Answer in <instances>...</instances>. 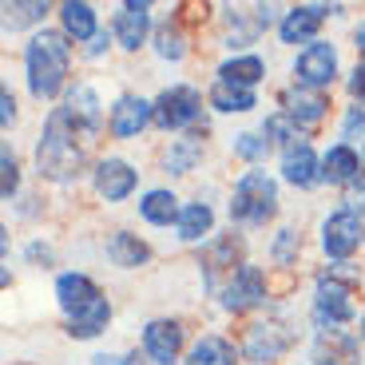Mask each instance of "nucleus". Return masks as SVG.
I'll use <instances>...</instances> for the list:
<instances>
[{
	"label": "nucleus",
	"instance_id": "nucleus-1",
	"mask_svg": "<svg viewBox=\"0 0 365 365\" xmlns=\"http://www.w3.org/2000/svg\"><path fill=\"white\" fill-rule=\"evenodd\" d=\"M100 131H103L100 96L88 83L68 88V100L48 111L44 131L36 139V175L48 182L80 179Z\"/></svg>",
	"mask_w": 365,
	"mask_h": 365
},
{
	"label": "nucleus",
	"instance_id": "nucleus-2",
	"mask_svg": "<svg viewBox=\"0 0 365 365\" xmlns=\"http://www.w3.org/2000/svg\"><path fill=\"white\" fill-rule=\"evenodd\" d=\"M56 306L64 310L68 334L76 341H91L100 338L111 322V302L100 286L91 282L83 270H68L56 278Z\"/></svg>",
	"mask_w": 365,
	"mask_h": 365
},
{
	"label": "nucleus",
	"instance_id": "nucleus-3",
	"mask_svg": "<svg viewBox=\"0 0 365 365\" xmlns=\"http://www.w3.org/2000/svg\"><path fill=\"white\" fill-rule=\"evenodd\" d=\"M68 72H72V40L52 28L32 32L24 44V80L32 100H56L68 88Z\"/></svg>",
	"mask_w": 365,
	"mask_h": 365
},
{
	"label": "nucleus",
	"instance_id": "nucleus-4",
	"mask_svg": "<svg viewBox=\"0 0 365 365\" xmlns=\"http://www.w3.org/2000/svg\"><path fill=\"white\" fill-rule=\"evenodd\" d=\"M278 215V179L270 171H247L230 191V222L238 227H266Z\"/></svg>",
	"mask_w": 365,
	"mask_h": 365
},
{
	"label": "nucleus",
	"instance_id": "nucleus-5",
	"mask_svg": "<svg viewBox=\"0 0 365 365\" xmlns=\"http://www.w3.org/2000/svg\"><path fill=\"white\" fill-rule=\"evenodd\" d=\"M357 318V302H354V282H346L341 274H322L314 286V322L326 329H341Z\"/></svg>",
	"mask_w": 365,
	"mask_h": 365
},
{
	"label": "nucleus",
	"instance_id": "nucleus-6",
	"mask_svg": "<svg viewBox=\"0 0 365 365\" xmlns=\"http://www.w3.org/2000/svg\"><path fill=\"white\" fill-rule=\"evenodd\" d=\"M202 123V91L191 83H171L155 96V128L191 131Z\"/></svg>",
	"mask_w": 365,
	"mask_h": 365
},
{
	"label": "nucleus",
	"instance_id": "nucleus-7",
	"mask_svg": "<svg viewBox=\"0 0 365 365\" xmlns=\"http://www.w3.org/2000/svg\"><path fill=\"white\" fill-rule=\"evenodd\" d=\"M318 238H322V250H326L334 262H346V258L357 255V247L365 242L361 235V215L354 207H338L329 210L318 227Z\"/></svg>",
	"mask_w": 365,
	"mask_h": 365
},
{
	"label": "nucleus",
	"instance_id": "nucleus-8",
	"mask_svg": "<svg viewBox=\"0 0 365 365\" xmlns=\"http://www.w3.org/2000/svg\"><path fill=\"white\" fill-rule=\"evenodd\" d=\"M338 48L329 40H314L310 48H302L294 56V83L302 88H314V91H329L334 80H338Z\"/></svg>",
	"mask_w": 365,
	"mask_h": 365
},
{
	"label": "nucleus",
	"instance_id": "nucleus-9",
	"mask_svg": "<svg viewBox=\"0 0 365 365\" xmlns=\"http://www.w3.org/2000/svg\"><path fill=\"white\" fill-rule=\"evenodd\" d=\"M219 298H222V310H230V314H247V310L266 306V298H270V286H266L262 266L247 262L242 270H235L227 282H222Z\"/></svg>",
	"mask_w": 365,
	"mask_h": 365
},
{
	"label": "nucleus",
	"instance_id": "nucleus-10",
	"mask_svg": "<svg viewBox=\"0 0 365 365\" xmlns=\"http://www.w3.org/2000/svg\"><path fill=\"white\" fill-rule=\"evenodd\" d=\"M91 187H96V195H100L103 202H128L139 187V171L128 159L108 155V159L96 163V171H91Z\"/></svg>",
	"mask_w": 365,
	"mask_h": 365
},
{
	"label": "nucleus",
	"instance_id": "nucleus-11",
	"mask_svg": "<svg viewBox=\"0 0 365 365\" xmlns=\"http://www.w3.org/2000/svg\"><path fill=\"white\" fill-rule=\"evenodd\" d=\"M182 322L179 318H155L143 326V354L151 357V365H179L182 357Z\"/></svg>",
	"mask_w": 365,
	"mask_h": 365
},
{
	"label": "nucleus",
	"instance_id": "nucleus-12",
	"mask_svg": "<svg viewBox=\"0 0 365 365\" xmlns=\"http://www.w3.org/2000/svg\"><path fill=\"white\" fill-rule=\"evenodd\" d=\"M310 361L314 365H361V338L349 329H326L318 326L310 346Z\"/></svg>",
	"mask_w": 365,
	"mask_h": 365
},
{
	"label": "nucleus",
	"instance_id": "nucleus-13",
	"mask_svg": "<svg viewBox=\"0 0 365 365\" xmlns=\"http://www.w3.org/2000/svg\"><path fill=\"white\" fill-rule=\"evenodd\" d=\"M294 341H298V329L294 326H286V322H258V326H250L242 354L250 361H278Z\"/></svg>",
	"mask_w": 365,
	"mask_h": 365
},
{
	"label": "nucleus",
	"instance_id": "nucleus-14",
	"mask_svg": "<svg viewBox=\"0 0 365 365\" xmlns=\"http://www.w3.org/2000/svg\"><path fill=\"white\" fill-rule=\"evenodd\" d=\"M338 9H329V4H294L290 12H282L278 20V40L282 44H306L310 48L318 40V28L326 16H334Z\"/></svg>",
	"mask_w": 365,
	"mask_h": 365
},
{
	"label": "nucleus",
	"instance_id": "nucleus-15",
	"mask_svg": "<svg viewBox=\"0 0 365 365\" xmlns=\"http://www.w3.org/2000/svg\"><path fill=\"white\" fill-rule=\"evenodd\" d=\"M111 36L119 40L123 52H139L151 36V4L147 0H128V4H119L115 12V24H111Z\"/></svg>",
	"mask_w": 365,
	"mask_h": 365
},
{
	"label": "nucleus",
	"instance_id": "nucleus-16",
	"mask_svg": "<svg viewBox=\"0 0 365 365\" xmlns=\"http://www.w3.org/2000/svg\"><path fill=\"white\" fill-rule=\"evenodd\" d=\"M155 123V100H143V96H119L115 108H111L108 131L115 139H135L143 128Z\"/></svg>",
	"mask_w": 365,
	"mask_h": 365
},
{
	"label": "nucleus",
	"instance_id": "nucleus-17",
	"mask_svg": "<svg viewBox=\"0 0 365 365\" xmlns=\"http://www.w3.org/2000/svg\"><path fill=\"white\" fill-rule=\"evenodd\" d=\"M278 100H282V111L294 119V123H298V128H314V123H322V119H326V111H329L326 91L302 88V83H290Z\"/></svg>",
	"mask_w": 365,
	"mask_h": 365
},
{
	"label": "nucleus",
	"instance_id": "nucleus-18",
	"mask_svg": "<svg viewBox=\"0 0 365 365\" xmlns=\"http://www.w3.org/2000/svg\"><path fill=\"white\" fill-rule=\"evenodd\" d=\"M361 175V151H354V143H334L322 155V182H329V187H349Z\"/></svg>",
	"mask_w": 365,
	"mask_h": 365
},
{
	"label": "nucleus",
	"instance_id": "nucleus-19",
	"mask_svg": "<svg viewBox=\"0 0 365 365\" xmlns=\"http://www.w3.org/2000/svg\"><path fill=\"white\" fill-rule=\"evenodd\" d=\"M282 179L290 187H314V182H322V159L306 139L294 143L290 151H282Z\"/></svg>",
	"mask_w": 365,
	"mask_h": 365
},
{
	"label": "nucleus",
	"instance_id": "nucleus-20",
	"mask_svg": "<svg viewBox=\"0 0 365 365\" xmlns=\"http://www.w3.org/2000/svg\"><path fill=\"white\" fill-rule=\"evenodd\" d=\"M60 32L72 44H91V40L100 36L96 9H91L88 0H68V4H60Z\"/></svg>",
	"mask_w": 365,
	"mask_h": 365
},
{
	"label": "nucleus",
	"instance_id": "nucleus-21",
	"mask_svg": "<svg viewBox=\"0 0 365 365\" xmlns=\"http://www.w3.org/2000/svg\"><path fill=\"white\" fill-rule=\"evenodd\" d=\"M103 250H108V262L119 266V270H139V266L151 262V247L131 230H111Z\"/></svg>",
	"mask_w": 365,
	"mask_h": 365
},
{
	"label": "nucleus",
	"instance_id": "nucleus-22",
	"mask_svg": "<svg viewBox=\"0 0 365 365\" xmlns=\"http://www.w3.org/2000/svg\"><path fill=\"white\" fill-rule=\"evenodd\" d=\"M219 80L255 91L258 83L266 80V60L258 52H235V56H227V60L219 64Z\"/></svg>",
	"mask_w": 365,
	"mask_h": 365
},
{
	"label": "nucleus",
	"instance_id": "nucleus-23",
	"mask_svg": "<svg viewBox=\"0 0 365 365\" xmlns=\"http://www.w3.org/2000/svg\"><path fill=\"white\" fill-rule=\"evenodd\" d=\"M202 266H207L210 278H219V274H235L242 270V238L238 235H219V238H210L207 242V255H202Z\"/></svg>",
	"mask_w": 365,
	"mask_h": 365
},
{
	"label": "nucleus",
	"instance_id": "nucleus-24",
	"mask_svg": "<svg viewBox=\"0 0 365 365\" xmlns=\"http://www.w3.org/2000/svg\"><path fill=\"white\" fill-rule=\"evenodd\" d=\"M139 215H143V222H151V227H179V199H175L171 187H151V191H143V199H139Z\"/></svg>",
	"mask_w": 365,
	"mask_h": 365
},
{
	"label": "nucleus",
	"instance_id": "nucleus-25",
	"mask_svg": "<svg viewBox=\"0 0 365 365\" xmlns=\"http://www.w3.org/2000/svg\"><path fill=\"white\" fill-rule=\"evenodd\" d=\"M207 103L219 111V115H247V111L258 108V91L215 80V83H210V91H207Z\"/></svg>",
	"mask_w": 365,
	"mask_h": 365
},
{
	"label": "nucleus",
	"instance_id": "nucleus-26",
	"mask_svg": "<svg viewBox=\"0 0 365 365\" xmlns=\"http://www.w3.org/2000/svg\"><path fill=\"white\" fill-rule=\"evenodd\" d=\"M207 155V143L199 135H182V139H171V147L163 151V171L167 175H191L195 167L202 163Z\"/></svg>",
	"mask_w": 365,
	"mask_h": 365
},
{
	"label": "nucleus",
	"instance_id": "nucleus-27",
	"mask_svg": "<svg viewBox=\"0 0 365 365\" xmlns=\"http://www.w3.org/2000/svg\"><path fill=\"white\" fill-rule=\"evenodd\" d=\"M235 361H238L235 341L219 338V334H202V338L187 349V361L182 365H235Z\"/></svg>",
	"mask_w": 365,
	"mask_h": 365
},
{
	"label": "nucleus",
	"instance_id": "nucleus-28",
	"mask_svg": "<svg viewBox=\"0 0 365 365\" xmlns=\"http://www.w3.org/2000/svg\"><path fill=\"white\" fill-rule=\"evenodd\" d=\"M210 230H215V210H210V202H182V215H179L182 242H202V238H210Z\"/></svg>",
	"mask_w": 365,
	"mask_h": 365
},
{
	"label": "nucleus",
	"instance_id": "nucleus-29",
	"mask_svg": "<svg viewBox=\"0 0 365 365\" xmlns=\"http://www.w3.org/2000/svg\"><path fill=\"white\" fill-rule=\"evenodd\" d=\"M302 258V235L294 227H282L270 238V262L274 266H298Z\"/></svg>",
	"mask_w": 365,
	"mask_h": 365
},
{
	"label": "nucleus",
	"instance_id": "nucleus-30",
	"mask_svg": "<svg viewBox=\"0 0 365 365\" xmlns=\"http://www.w3.org/2000/svg\"><path fill=\"white\" fill-rule=\"evenodd\" d=\"M155 56L159 60H171V64H179L182 56H187V36H182L179 24L155 28Z\"/></svg>",
	"mask_w": 365,
	"mask_h": 365
},
{
	"label": "nucleus",
	"instance_id": "nucleus-31",
	"mask_svg": "<svg viewBox=\"0 0 365 365\" xmlns=\"http://www.w3.org/2000/svg\"><path fill=\"white\" fill-rule=\"evenodd\" d=\"M235 155L247 159V163H258V159L270 155V139L262 131H242V135H235Z\"/></svg>",
	"mask_w": 365,
	"mask_h": 365
},
{
	"label": "nucleus",
	"instance_id": "nucleus-32",
	"mask_svg": "<svg viewBox=\"0 0 365 365\" xmlns=\"http://www.w3.org/2000/svg\"><path fill=\"white\" fill-rule=\"evenodd\" d=\"M0 167H4V182H0V195L4 199H16V191H20V163H16V155H12V147H4L0 151Z\"/></svg>",
	"mask_w": 365,
	"mask_h": 365
},
{
	"label": "nucleus",
	"instance_id": "nucleus-33",
	"mask_svg": "<svg viewBox=\"0 0 365 365\" xmlns=\"http://www.w3.org/2000/svg\"><path fill=\"white\" fill-rule=\"evenodd\" d=\"M4 12H9V24H36V20H44L48 4H40V0H28V4H4Z\"/></svg>",
	"mask_w": 365,
	"mask_h": 365
},
{
	"label": "nucleus",
	"instance_id": "nucleus-34",
	"mask_svg": "<svg viewBox=\"0 0 365 365\" xmlns=\"http://www.w3.org/2000/svg\"><path fill=\"white\" fill-rule=\"evenodd\" d=\"M357 135H365V103H349L346 108V119H341V143L346 139H357Z\"/></svg>",
	"mask_w": 365,
	"mask_h": 365
},
{
	"label": "nucleus",
	"instance_id": "nucleus-35",
	"mask_svg": "<svg viewBox=\"0 0 365 365\" xmlns=\"http://www.w3.org/2000/svg\"><path fill=\"white\" fill-rule=\"evenodd\" d=\"M346 88H349V96H354L357 103H365V60H361V64L354 68V72H349Z\"/></svg>",
	"mask_w": 365,
	"mask_h": 365
},
{
	"label": "nucleus",
	"instance_id": "nucleus-36",
	"mask_svg": "<svg viewBox=\"0 0 365 365\" xmlns=\"http://www.w3.org/2000/svg\"><path fill=\"white\" fill-rule=\"evenodd\" d=\"M12 119H16V96L4 88V91H0V123H4V128H12Z\"/></svg>",
	"mask_w": 365,
	"mask_h": 365
},
{
	"label": "nucleus",
	"instance_id": "nucleus-37",
	"mask_svg": "<svg viewBox=\"0 0 365 365\" xmlns=\"http://www.w3.org/2000/svg\"><path fill=\"white\" fill-rule=\"evenodd\" d=\"M91 365H143V361L131 354H100V357H91Z\"/></svg>",
	"mask_w": 365,
	"mask_h": 365
},
{
	"label": "nucleus",
	"instance_id": "nucleus-38",
	"mask_svg": "<svg viewBox=\"0 0 365 365\" xmlns=\"http://www.w3.org/2000/svg\"><path fill=\"white\" fill-rule=\"evenodd\" d=\"M108 48H111V36H108V32H100V36L91 40V48H88V56H103V52H108Z\"/></svg>",
	"mask_w": 365,
	"mask_h": 365
},
{
	"label": "nucleus",
	"instance_id": "nucleus-39",
	"mask_svg": "<svg viewBox=\"0 0 365 365\" xmlns=\"http://www.w3.org/2000/svg\"><path fill=\"white\" fill-rule=\"evenodd\" d=\"M354 48H357V56H361V60H365V20H361V24L354 28Z\"/></svg>",
	"mask_w": 365,
	"mask_h": 365
},
{
	"label": "nucleus",
	"instance_id": "nucleus-40",
	"mask_svg": "<svg viewBox=\"0 0 365 365\" xmlns=\"http://www.w3.org/2000/svg\"><path fill=\"white\" fill-rule=\"evenodd\" d=\"M357 338L365 341V314H361V318H357Z\"/></svg>",
	"mask_w": 365,
	"mask_h": 365
},
{
	"label": "nucleus",
	"instance_id": "nucleus-41",
	"mask_svg": "<svg viewBox=\"0 0 365 365\" xmlns=\"http://www.w3.org/2000/svg\"><path fill=\"white\" fill-rule=\"evenodd\" d=\"M357 215H361V235H365V207H361V210H357Z\"/></svg>",
	"mask_w": 365,
	"mask_h": 365
},
{
	"label": "nucleus",
	"instance_id": "nucleus-42",
	"mask_svg": "<svg viewBox=\"0 0 365 365\" xmlns=\"http://www.w3.org/2000/svg\"><path fill=\"white\" fill-rule=\"evenodd\" d=\"M361 171H365V147H361Z\"/></svg>",
	"mask_w": 365,
	"mask_h": 365
}]
</instances>
